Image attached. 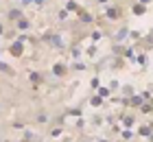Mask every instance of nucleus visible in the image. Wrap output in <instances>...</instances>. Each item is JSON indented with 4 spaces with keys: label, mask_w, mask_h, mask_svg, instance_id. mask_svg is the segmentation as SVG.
<instances>
[]
</instances>
